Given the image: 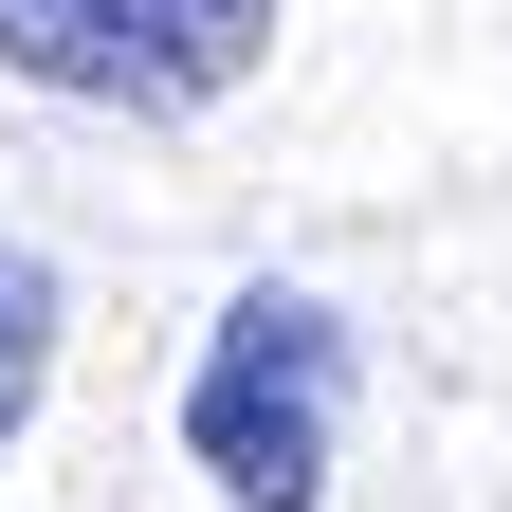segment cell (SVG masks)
<instances>
[{
	"mask_svg": "<svg viewBox=\"0 0 512 512\" xmlns=\"http://www.w3.org/2000/svg\"><path fill=\"white\" fill-rule=\"evenodd\" d=\"M37 384H55V256H19V238H0V458H19Z\"/></svg>",
	"mask_w": 512,
	"mask_h": 512,
	"instance_id": "cell-3",
	"label": "cell"
},
{
	"mask_svg": "<svg viewBox=\"0 0 512 512\" xmlns=\"http://www.w3.org/2000/svg\"><path fill=\"white\" fill-rule=\"evenodd\" d=\"M183 458H202L238 512H311L330 494V458H348V330H330V293H238L202 330Z\"/></svg>",
	"mask_w": 512,
	"mask_h": 512,
	"instance_id": "cell-1",
	"label": "cell"
},
{
	"mask_svg": "<svg viewBox=\"0 0 512 512\" xmlns=\"http://www.w3.org/2000/svg\"><path fill=\"white\" fill-rule=\"evenodd\" d=\"M275 55V0H0V74L74 92V110H220Z\"/></svg>",
	"mask_w": 512,
	"mask_h": 512,
	"instance_id": "cell-2",
	"label": "cell"
}]
</instances>
